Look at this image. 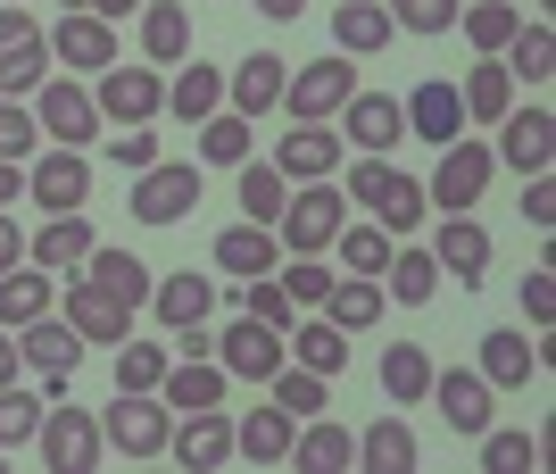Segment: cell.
<instances>
[{"label": "cell", "mask_w": 556, "mask_h": 474, "mask_svg": "<svg viewBox=\"0 0 556 474\" xmlns=\"http://www.w3.org/2000/svg\"><path fill=\"white\" fill-rule=\"evenodd\" d=\"M424 400L448 416V433H465V441H473V433H490V400H498V391L482 383V366H448V375L432 366V391H424Z\"/></svg>", "instance_id": "obj_17"}, {"label": "cell", "mask_w": 556, "mask_h": 474, "mask_svg": "<svg viewBox=\"0 0 556 474\" xmlns=\"http://www.w3.org/2000/svg\"><path fill=\"white\" fill-rule=\"evenodd\" d=\"M391 25H407V34H448V25H457V0H391Z\"/></svg>", "instance_id": "obj_54"}, {"label": "cell", "mask_w": 556, "mask_h": 474, "mask_svg": "<svg viewBox=\"0 0 556 474\" xmlns=\"http://www.w3.org/2000/svg\"><path fill=\"white\" fill-rule=\"evenodd\" d=\"M532 375H540V350L523 333H482V383L490 391H523Z\"/></svg>", "instance_id": "obj_32"}, {"label": "cell", "mask_w": 556, "mask_h": 474, "mask_svg": "<svg viewBox=\"0 0 556 474\" xmlns=\"http://www.w3.org/2000/svg\"><path fill=\"white\" fill-rule=\"evenodd\" d=\"M349 92H357V59H307V67H291V84H282V117L291 125H332L349 109Z\"/></svg>", "instance_id": "obj_3"}, {"label": "cell", "mask_w": 556, "mask_h": 474, "mask_svg": "<svg viewBox=\"0 0 556 474\" xmlns=\"http://www.w3.org/2000/svg\"><path fill=\"white\" fill-rule=\"evenodd\" d=\"M25 200H34V209H50V216H67V209H84V200H92V159H84V150H34V159H25Z\"/></svg>", "instance_id": "obj_9"}, {"label": "cell", "mask_w": 556, "mask_h": 474, "mask_svg": "<svg viewBox=\"0 0 556 474\" xmlns=\"http://www.w3.org/2000/svg\"><path fill=\"white\" fill-rule=\"evenodd\" d=\"M232 175H241V184H232V191H241V216H250V225H275L282 200H291V184L275 175V159H241Z\"/></svg>", "instance_id": "obj_42"}, {"label": "cell", "mask_w": 556, "mask_h": 474, "mask_svg": "<svg viewBox=\"0 0 556 474\" xmlns=\"http://www.w3.org/2000/svg\"><path fill=\"white\" fill-rule=\"evenodd\" d=\"M523 316H532V325H556V275H548V266L523 275Z\"/></svg>", "instance_id": "obj_56"}, {"label": "cell", "mask_w": 556, "mask_h": 474, "mask_svg": "<svg viewBox=\"0 0 556 474\" xmlns=\"http://www.w3.org/2000/svg\"><path fill=\"white\" fill-rule=\"evenodd\" d=\"M216 266H225V275H241V284H250V275H275V266H282L275 225H250V216H241V225H225V234H216Z\"/></svg>", "instance_id": "obj_27"}, {"label": "cell", "mask_w": 556, "mask_h": 474, "mask_svg": "<svg viewBox=\"0 0 556 474\" xmlns=\"http://www.w3.org/2000/svg\"><path fill=\"white\" fill-rule=\"evenodd\" d=\"M325 316L341 333H366L374 316H382V284L374 275H332V291H325Z\"/></svg>", "instance_id": "obj_45"}, {"label": "cell", "mask_w": 556, "mask_h": 474, "mask_svg": "<svg viewBox=\"0 0 556 474\" xmlns=\"http://www.w3.org/2000/svg\"><path fill=\"white\" fill-rule=\"evenodd\" d=\"M266 17H307V0H257Z\"/></svg>", "instance_id": "obj_63"}, {"label": "cell", "mask_w": 556, "mask_h": 474, "mask_svg": "<svg viewBox=\"0 0 556 474\" xmlns=\"http://www.w3.org/2000/svg\"><path fill=\"white\" fill-rule=\"evenodd\" d=\"M42 42H50V67H67V75H100V67L125 59V50H116V25L92 17V9H67L59 34H42Z\"/></svg>", "instance_id": "obj_13"}, {"label": "cell", "mask_w": 556, "mask_h": 474, "mask_svg": "<svg viewBox=\"0 0 556 474\" xmlns=\"http://www.w3.org/2000/svg\"><path fill=\"white\" fill-rule=\"evenodd\" d=\"M282 350L300 358V366H316V375H341V366H349V333L332 325L325 309H316L307 325H291V333H282Z\"/></svg>", "instance_id": "obj_34"}, {"label": "cell", "mask_w": 556, "mask_h": 474, "mask_svg": "<svg viewBox=\"0 0 556 474\" xmlns=\"http://www.w3.org/2000/svg\"><path fill=\"white\" fill-rule=\"evenodd\" d=\"M25 375V358H17V341H0V383H17Z\"/></svg>", "instance_id": "obj_61"}, {"label": "cell", "mask_w": 556, "mask_h": 474, "mask_svg": "<svg viewBox=\"0 0 556 474\" xmlns=\"http://www.w3.org/2000/svg\"><path fill=\"white\" fill-rule=\"evenodd\" d=\"M473 441H482L490 474H532L540 466V433H498V425H490V433H473Z\"/></svg>", "instance_id": "obj_51"}, {"label": "cell", "mask_w": 556, "mask_h": 474, "mask_svg": "<svg viewBox=\"0 0 556 474\" xmlns=\"http://www.w3.org/2000/svg\"><path fill=\"white\" fill-rule=\"evenodd\" d=\"M34 150H42V125H34V109H25V100H0V159L25 166Z\"/></svg>", "instance_id": "obj_52"}, {"label": "cell", "mask_w": 556, "mask_h": 474, "mask_svg": "<svg viewBox=\"0 0 556 474\" xmlns=\"http://www.w3.org/2000/svg\"><path fill=\"white\" fill-rule=\"evenodd\" d=\"M432 291H441V259H432V250H391V266H382V300L424 309Z\"/></svg>", "instance_id": "obj_37"}, {"label": "cell", "mask_w": 556, "mask_h": 474, "mask_svg": "<svg viewBox=\"0 0 556 474\" xmlns=\"http://www.w3.org/2000/svg\"><path fill=\"white\" fill-rule=\"evenodd\" d=\"M332 259L349 266V275H374V284H382V266H391V234H382V225H341V234H332Z\"/></svg>", "instance_id": "obj_48"}, {"label": "cell", "mask_w": 556, "mask_h": 474, "mask_svg": "<svg viewBox=\"0 0 556 474\" xmlns=\"http://www.w3.org/2000/svg\"><path fill=\"white\" fill-rule=\"evenodd\" d=\"M257 142V125L241 117V109H216V117H200V166H241Z\"/></svg>", "instance_id": "obj_44"}, {"label": "cell", "mask_w": 556, "mask_h": 474, "mask_svg": "<svg viewBox=\"0 0 556 474\" xmlns=\"http://www.w3.org/2000/svg\"><path fill=\"white\" fill-rule=\"evenodd\" d=\"M59 316H67L84 341H125V333H134V309H125V300H109L92 275H67V291H59Z\"/></svg>", "instance_id": "obj_19"}, {"label": "cell", "mask_w": 556, "mask_h": 474, "mask_svg": "<svg viewBox=\"0 0 556 474\" xmlns=\"http://www.w3.org/2000/svg\"><path fill=\"white\" fill-rule=\"evenodd\" d=\"M92 109H100V125H150L166 109V75L159 67H100V84H92Z\"/></svg>", "instance_id": "obj_10"}, {"label": "cell", "mask_w": 556, "mask_h": 474, "mask_svg": "<svg viewBox=\"0 0 556 474\" xmlns=\"http://www.w3.org/2000/svg\"><path fill=\"white\" fill-rule=\"evenodd\" d=\"M332 134H341L357 159H391V142H407V109H399L391 92H366V84H357L349 109L332 117Z\"/></svg>", "instance_id": "obj_11"}, {"label": "cell", "mask_w": 556, "mask_h": 474, "mask_svg": "<svg viewBox=\"0 0 556 474\" xmlns=\"http://www.w3.org/2000/svg\"><path fill=\"white\" fill-rule=\"evenodd\" d=\"M125 209H134L141 225H184V216L200 209V166H191V159H159V166H141L134 191H125Z\"/></svg>", "instance_id": "obj_7"}, {"label": "cell", "mask_w": 556, "mask_h": 474, "mask_svg": "<svg viewBox=\"0 0 556 474\" xmlns=\"http://www.w3.org/2000/svg\"><path fill=\"white\" fill-rule=\"evenodd\" d=\"M150 309H159V325L166 333H191V325H208V309H216V284L208 275H159V284H150Z\"/></svg>", "instance_id": "obj_25"}, {"label": "cell", "mask_w": 556, "mask_h": 474, "mask_svg": "<svg viewBox=\"0 0 556 474\" xmlns=\"http://www.w3.org/2000/svg\"><path fill=\"white\" fill-rule=\"evenodd\" d=\"M490 175H498L490 142H465V134H457V142H441V166H432V184H424V209H448V216L482 209Z\"/></svg>", "instance_id": "obj_4"}, {"label": "cell", "mask_w": 556, "mask_h": 474, "mask_svg": "<svg viewBox=\"0 0 556 474\" xmlns=\"http://www.w3.org/2000/svg\"><path fill=\"white\" fill-rule=\"evenodd\" d=\"M291 466H300V474H349V466H357V433H341L332 416H300V433H291Z\"/></svg>", "instance_id": "obj_23"}, {"label": "cell", "mask_w": 556, "mask_h": 474, "mask_svg": "<svg viewBox=\"0 0 556 474\" xmlns=\"http://www.w3.org/2000/svg\"><path fill=\"white\" fill-rule=\"evenodd\" d=\"M42 408H50V391H25V375L0 383V450H25L42 433Z\"/></svg>", "instance_id": "obj_46"}, {"label": "cell", "mask_w": 556, "mask_h": 474, "mask_svg": "<svg viewBox=\"0 0 556 474\" xmlns=\"http://www.w3.org/2000/svg\"><path fill=\"white\" fill-rule=\"evenodd\" d=\"M382 391H391V408H416L424 391H432V358H424V341H391V350H382Z\"/></svg>", "instance_id": "obj_43"}, {"label": "cell", "mask_w": 556, "mask_h": 474, "mask_svg": "<svg viewBox=\"0 0 556 474\" xmlns=\"http://www.w3.org/2000/svg\"><path fill=\"white\" fill-rule=\"evenodd\" d=\"M166 450L184 458L191 474H216V466L232 458V416H225V408H191V416H175Z\"/></svg>", "instance_id": "obj_21"}, {"label": "cell", "mask_w": 556, "mask_h": 474, "mask_svg": "<svg viewBox=\"0 0 556 474\" xmlns=\"http://www.w3.org/2000/svg\"><path fill=\"white\" fill-rule=\"evenodd\" d=\"M523 216H532L540 234L556 225V184H548V175H532V184H523Z\"/></svg>", "instance_id": "obj_57"}, {"label": "cell", "mask_w": 556, "mask_h": 474, "mask_svg": "<svg viewBox=\"0 0 556 474\" xmlns=\"http://www.w3.org/2000/svg\"><path fill=\"white\" fill-rule=\"evenodd\" d=\"M399 109H407V134H416V142H432V150L465 134V100H457V84H448V75H424Z\"/></svg>", "instance_id": "obj_20"}, {"label": "cell", "mask_w": 556, "mask_h": 474, "mask_svg": "<svg viewBox=\"0 0 556 474\" xmlns=\"http://www.w3.org/2000/svg\"><path fill=\"white\" fill-rule=\"evenodd\" d=\"M17 358H25V375H42V391L59 400L67 391V375L84 366V333L67 325V316H34V325H17Z\"/></svg>", "instance_id": "obj_8"}, {"label": "cell", "mask_w": 556, "mask_h": 474, "mask_svg": "<svg viewBox=\"0 0 556 474\" xmlns=\"http://www.w3.org/2000/svg\"><path fill=\"white\" fill-rule=\"evenodd\" d=\"M225 391H232V375L216 366V358H175L166 383H159V400L175 408V416H191V408H225Z\"/></svg>", "instance_id": "obj_24"}, {"label": "cell", "mask_w": 556, "mask_h": 474, "mask_svg": "<svg viewBox=\"0 0 556 474\" xmlns=\"http://www.w3.org/2000/svg\"><path fill=\"white\" fill-rule=\"evenodd\" d=\"M67 9H92V0H59V17H67Z\"/></svg>", "instance_id": "obj_64"}, {"label": "cell", "mask_w": 556, "mask_h": 474, "mask_svg": "<svg viewBox=\"0 0 556 474\" xmlns=\"http://www.w3.org/2000/svg\"><path fill=\"white\" fill-rule=\"evenodd\" d=\"M498 67L523 75V84H548V75H556V25L548 17H523V25H515V42L498 50Z\"/></svg>", "instance_id": "obj_36"}, {"label": "cell", "mask_w": 556, "mask_h": 474, "mask_svg": "<svg viewBox=\"0 0 556 474\" xmlns=\"http://www.w3.org/2000/svg\"><path fill=\"white\" fill-rule=\"evenodd\" d=\"M548 150H556V117L540 109V100L498 117V142H490V159H498V166H515V175H548Z\"/></svg>", "instance_id": "obj_14"}, {"label": "cell", "mask_w": 556, "mask_h": 474, "mask_svg": "<svg viewBox=\"0 0 556 474\" xmlns=\"http://www.w3.org/2000/svg\"><path fill=\"white\" fill-rule=\"evenodd\" d=\"M357 466L366 474H407L416 466V433L399 425V416H374V425L357 433Z\"/></svg>", "instance_id": "obj_38"}, {"label": "cell", "mask_w": 556, "mask_h": 474, "mask_svg": "<svg viewBox=\"0 0 556 474\" xmlns=\"http://www.w3.org/2000/svg\"><path fill=\"white\" fill-rule=\"evenodd\" d=\"M291 433H300V416L291 408H250V416H232V450L257 458V466H275V458H291Z\"/></svg>", "instance_id": "obj_28"}, {"label": "cell", "mask_w": 556, "mask_h": 474, "mask_svg": "<svg viewBox=\"0 0 556 474\" xmlns=\"http://www.w3.org/2000/svg\"><path fill=\"white\" fill-rule=\"evenodd\" d=\"M341 191H349V209H366L382 234H407L424 216V184L407 175V166H391V159H357L341 175Z\"/></svg>", "instance_id": "obj_2"}, {"label": "cell", "mask_w": 556, "mask_h": 474, "mask_svg": "<svg viewBox=\"0 0 556 474\" xmlns=\"http://www.w3.org/2000/svg\"><path fill=\"white\" fill-rule=\"evenodd\" d=\"M34 441H42V458H50V474H92L100 466V450H109V441H100V416L92 408H42V433H34Z\"/></svg>", "instance_id": "obj_12"}, {"label": "cell", "mask_w": 556, "mask_h": 474, "mask_svg": "<svg viewBox=\"0 0 556 474\" xmlns=\"http://www.w3.org/2000/svg\"><path fill=\"white\" fill-rule=\"evenodd\" d=\"M34 34H42V17H34V9H9V0H0V50H9V42H34Z\"/></svg>", "instance_id": "obj_58"}, {"label": "cell", "mask_w": 556, "mask_h": 474, "mask_svg": "<svg viewBox=\"0 0 556 474\" xmlns=\"http://www.w3.org/2000/svg\"><path fill=\"white\" fill-rule=\"evenodd\" d=\"M341 225H349V191H341V175H325V184H300L282 200L275 241H282V259H325Z\"/></svg>", "instance_id": "obj_1"}, {"label": "cell", "mask_w": 556, "mask_h": 474, "mask_svg": "<svg viewBox=\"0 0 556 474\" xmlns=\"http://www.w3.org/2000/svg\"><path fill=\"white\" fill-rule=\"evenodd\" d=\"M241 316H257V325H275V333H291V325H300V300L282 291V275H250V284H241Z\"/></svg>", "instance_id": "obj_50"}, {"label": "cell", "mask_w": 556, "mask_h": 474, "mask_svg": "<svg viewBox=\"0 0 556 474\" xmlns=\"http://www.w3.org/2000/svg\"><path fill=\"white\" fill-rule=\"evenodd\" d=\"M166 109H175L184 125L216 117V109H225V67H208V59H184V67L166 75Z\"/></svg>", "instance_id": "obj_29"}, {"label": "cell", "mask_w": 556, "mask_h": 474, "mask_svg": "<svg viewBox=\"0 0 556 474\" xmlns=\"http://www.w3.org/2000/svg\"><path fill=\"white\" fill-rule=\"evenodd\" d=\"M125 175H141V166H159V142H150V125H116V142H100Z\"/></svg>", "instance_id": "obj_55"}, {"label": "cell", "mask_w": 556, "mask_h": 474, "mask_svg": "<svg viewBox=\"0 0 556 474\" xmlns=\"http://www.w3.org/2000/svg\"><path fill=\"white\" fill-rule=\"evenodd\" d=\"M17 200H25V166L0 159V209H17Z\"/></svg>", "instance_id": "obj_60"}, {"label": "cell", "mask_w": 556, "mask_h": 474, "mask_svg": "<svg viewBox=\"0 0 556 474\" xmlns=\"http://www.w3.org/2000/svg\"><path fill=\"white\" fill-rule=\"evenodd\" d=\"M282 358H291V350H282V333L257 325V316H241V325L216 333V366H225V375H241V383H266Z\"/></svg>", "instance_id": "obj_18"}, {"label": "cell", "mask_w": 556, "mask_h": 474, "mask_svg": "<svg viewBox=\"0 0 556 474\" xmlns=\"http://www.w3.org/2000/svg\"><path fill=\"white\" fill-rule=\"evenodd\" d=\"M282 84H291V67H282L275 50H250L241 67L225 75V109H241V117H266V109H282Z\"/></svg>", "instance_id": "obj_22"}, {"label": "cell", "mask_w": 556, "mask_h": 474, "mask_svg": "<svg viewBox=\"0 0 556 474\" xmlns=\"http://www.w3.org/2000/svg\"><path fill=\"white\" fill-rule=\"evenodd\" d=\"M92 216L84 209H67V216H42L34 234H25V266H42V275H75V266L92 259Z\"/></svg>", "instance_id": "obj_15"}, {"label": "cell", "mask_w": 556, "mask_h": 474, "mask_svg": "<svg viewBox=\"0 0 556 474\" xmlns=\"http://www.w3.org/2000/svg\"><path fill=\"white\" fill-rule=\"evenodd\" d=\"M134 9H141V0H92V17H109V25H116V17H134Z\"/></svg>", "instance_id": "obj_62"}, {"label": "cell", "mask_w": 556, "mask_h": 474, "mask_svg": "<svg viewBox=\"0 0 556 474\" xmlns=\"http://www.w3.org/2000/svg\"><path fill=\"white\" fill-rule=\"evenodd\" d=\"M42 75H50V42H42V34L0 50V100H34V84H42Z\"/></svg>", "instance_id": "obj_49"}, {"label": "cell", "mask_w": 556, "mask_h": 474, "mask_svg": "<svg viewBox=\"0 0 556 474\" xmlns=\"http://www.w3.org/2000/svg\"><path fill=\"white\" fill-rule=\"evenodd\" d=\"M275 275H282V291H291V300H300V309H325V291H332L325 259H282Z\"/></svg>", "instance_id": "obj_53"}, {"label": "cell", "mask_w": 556, "mask_h": 474, "mask_svg": "<svg viewBox=\"0 0 556 474\" xmlns=\"http://www.w3.org/2000/svg\"><path fill=\"white\" fill-rule=\"evenodd\" d=\"M166 433H175V408L159 391H116V408H100V441L125 458H166Z\"/></svg>", "instance_id": "obj_6"}, {"label": "cell", "mask_w": 556, "mask_h": 474, "mask_svg": "<svg viewBox=\"0 0 556 474\" xmlns=\"http://www.w3.org/2000/svg\"><path fill=\"white\" fill-rule=\"evenodd\" d=\"M332 42H341V59L382 50V42H391V9H374V0H341V9H332Z\"/></svg>", "instance_id": "obj_39"}, {"label": "cell", "mask_w": 556, "mask_h": 474, "mask_svg": "<svg viewBox=\"0 0 556 474\" xmlns=\"http://www.w3.org/2000/svg\"><path fill=\"white\" fill-rule=\"evenodd\" d=\"M141 59L150 67H184L191 59V9L184 0H141Z\"/></svg>", "instance_id": "obj_26"}, {"label": "cell", "mask_w": 556, "mask_h": 474, "mask_svg": "<svg viewBox=\"0 0 556 474\" xmlns=\"http://www.w3.org/2000/svg\"><path fill=\"white\" fill-rule=\"evenodd\" d=\"M465 42H473V59H498V50L515 42V25H523V9L515 0H473V9H457Z\"/></svg>", "instance_id": "obj_40"}, {"label": "cell", "mask_w": 556, "mask_h": 474, "mask_svg": "<svg viewBox=\"0 0 556 474\" xmlns=\"http://www.w3.org/2000/svg\"><path fill=\"white\" fill-rule=\"evenodd\" d=\"M50 300H59V275H42V266H9V275H0V325L9 333L34 325Z\"/></svg>", "instance_id": "obj_35"}, {"label": "cell", "mask_w": 556, "mask_h": 474, "mask_svg": "<svg viewBox=\"0 0 556 474\" xmlns=\"http://www.w3.org/2000/svg\"><path fill=\"white\" fill-rule=\"evenodd\" d=\"M341 159H349V142L332 134V125H291L275 142V175L282 184H325V175H341Z\"/></svg>", "instance_id": "obj_16"}, {"label": "cell", "mask_w": 556, "mask_h": 474, "mask_svg": "<svg viewBox=\"0 0 556 474\" xmlns=\"http://www.w3.org/2000/svg\"><path fill=\"white\" fill-rule=\"evenodd\" d=\"M9 266H25V225L0 209V275H9Z\"/></svg>", "instance_id": "obj_59"}, {"label": "cell", "mask_w": 556, "mask_h": 474, "mask_svg": "<svg viewBox=\"0 0 556 474\" xmlns=\"http://www.w3.org/2000/svg\"><path fill=\"white\" fill-rule=\"evenodd\" d=\"M432 259H441V275H457V284H482V266H490V234L473 225V216H448L441 241H432Z\"/></svg>", "instance_id": "obj_33"}, {"label": "cell", "mask_w": 556, "mask_h": 474, "mask_svg": "<svg viewBox=\"0 0 556 474\" xmlns=\"http://www.w3.org/2000/svg\"><path fill=\"white\" fill-rule=\"evenodd\" d=\"M457 100H465V125H498L515 109V75L498 67V59H473L465 84H457Z\"/></svg>", "instance_id": "obj_31"}, {"label": "cell", "mask_w": 556, "mask_h": 474, "mask_svg": "<svg viewBox=\"0 0 556 474\" xmlns=\"http://www.w3.org/2000/svg\"><path fill=\"white\" fill-rule=\"evenodd\" d=\"M75 275H92L109 300H125V309H150V266L134 259V250H109V241H92V259L75 266Z\"/></svg>", "instance_id": "obj_30"}, {"label": "cell", "mask_w": 556, "mask_h": 474, "mask_svg": "<svg viewBox=\"0 0 556 474\" xmlns=\"http://www.w3.org/2000/svg\"><path fill=\"white\" fill-rule=\"evenodd\" d=\"M166 366H175V350H166V341H134V333L116 341V391H159Z\"/></svg>", "instance_id": "obj_47"}, {"label": "cell", "mask_w": 556, "mask_h": 474, "mask_svg": "<svg viewBox=\"0 0 556 474\" xmlns=\"http://www.w3.org/2000/svg\"><path fill=\"white\" fill-rule=\"evenodd\" d=\"M266 391H275V408H291V416H325L332 375H316V366H300V358H282L275 375H266Z\"/></svg>", "instance_id": "obj_41"}, {"label": "cell", "mask_w": 556, "mask_h": 474, "mask_svg": "<svg viewBox=\"0 0 556 474\" xmlns=\"http://www.w3.org/2000/svg\"><path fill=\"white\" fill-rule=\"evenodd\" d=\"M25 109H34V125H42V142H59V150L100 142V109H92V92H84L75 75H42Z\"/></svg>", "instance_id": "obj_5"}]
</instances>
